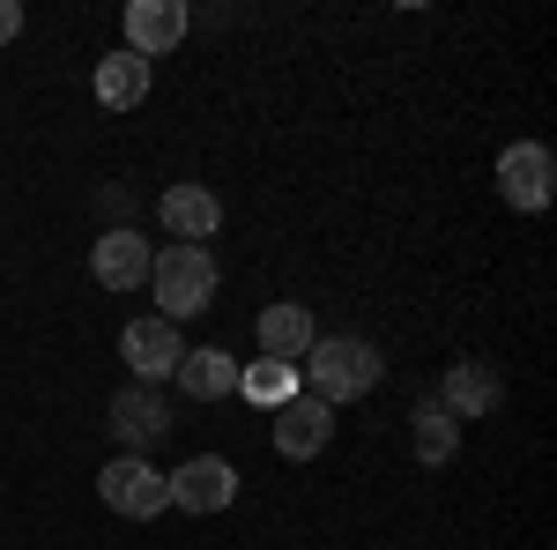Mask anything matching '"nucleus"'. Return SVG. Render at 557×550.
Wrapping results in <instances>:
<instances>
[{
	"instance_id": "5",
	"label": "nucleus",
	"mask_w": 557,
	"mask_h": 550,
	"mask_svg": "<svg viewBox=\"0 0 557 550\" xmlns=\"http://www.w3.org/2000/svg\"><path fill=\"white\" fill-rule=\"evenodd\" d=\"M120 357H127V372H134L141 387H157V380H172V372H178L186 342H178V328H172V320L141 313V320H127V335H120Z\"/></svg>"
},
{
	"instance_id": "11",
	"label": "nucleus",
	"mask_w": 557,
	"mask_h": 550,
	"mask_svg": "<svg viewBox=\"0 0 557 550\" xmlns=\"http://www.w3.org/2000/svg\"><path fill=\"white\" fill-rule=\"evenodd\" d=\"M112 439H120V447H127V454H141V447H157V439H164V431H172V410H164V394H157V387H120V394H112Z\"/></svg>"
},
{
	"instance_id": "2",
	"label": "nucleus",
	"mask_w": 557,
	"mask_h": 550,
	"mask_svg": "<svg viewBox=\"0 0 557 550\" xmlns=\"http://www.w3.org/2000/svg\"><path fill=\"white\" fill-rule=\"evenodd\" d=\"M149 291H157V320H194L201 305H215V254L209 246H164L149 254Z\"/></svg>"
},
{
	"instance_id": "3",
	"label": "nucleus",
	"mask_w": 557,
	"mask_h": 550,
	"mask_svg": "<svg viewBox=\"0 0 557 550\" xmlns=\"http://www.w3.org/2000/svg\"><path fill=\"white\" fill-rule=\"evenodd\" d=\"M97 499L120 513V521H157V513L172 506V491H164L157 462H141V454H120V462L97 468Z\"/></svg>"
},
{
	"instance_id": "1",
	"label": "nucleus",
	"mask_w": 557,
	"mask_h": 550,
	"mask_svg": "<svg viewBox=\"0 0 557 550\" xmlns=\"http://www.w3.org/2000/svg\"><path fill=\"white\" fill-rule=\"evenodd\" d=\"M380 372H386V365H380V350H372L364 335H320L312 350H305V394L327 402V410H335V402H357V394H372Z\"/></svg>"
},
{
	"instance_id": "6",
	"label": "nucleus",
	"mask_w": 557,
	"mask_h": 550,
	"mask_svg": "<svg viewBox=\"0 0 557 550\" xmlns=\"http://www.w3.org/2000/svg\"><path fill=\"white\" fill-rule=\"evenodd\" d=\"M164 491H172L178 513H223L238 499V468L223 462V454H201V462H186L164 476Z\"/></svg>"
},
{
	"instance_id": "14",
	"label": "nucleus",
	"mask_w": 557,
	"mask_h": 550,
	"mask_svg": "<svg viewBox=\"0 0 557 550\" xmlns=\"http://www.w3.org/2000/svg\"><path fill=\"white\" fill-rule=\"evenodd\" d=\"M172 380L186 387L194 402H223V394H238V357H231V350H215V342H209V350H186Z\"/></svg>"
},
{
	"instance_id": "16",
	"label": "nucleus",
	"mask_w": 557,
	"mask_h": 550,
	"mask_svg": "<svg viewBox=\"0 0 557 550\" xmlns=\"http://www.w3.org/2000/svg\"><path fill=\"white\" fill-rule=\"evenodd\" d=\"M409 439H417V462H424V468H446L454 454H461V424L438 410V394H424V402H417V417H409Z\"/></svg>"
},
{
	"instance_id": "15",
	"label": "nucleus",
	"mask_w": 557,
	"mask_h": 550,
	"mask_svg": "<svg viewBox=\"0 0 557 550\" xmlns=\"http://www.w3.org/2000/svg\"><path fill=\"white\" fill-rule=\"evenodd\" d=\"M141 97H149V60H134L127 45H120V52H104V60H97V105L134 112Z\"/></svg>"
},
{
	"instance_id": "17",
	"label": "nucleus",
	"mask_w": 557,
	"mask_h": 550,
	"mask_svg": "<svg viewBox=\"0 0 557 550\" xmlns=\"http://www.w3.org/2000/svg\"><path fill=\"white\" fill-rule=\"evenodd\" d=\"M238 394H246V402H260V410H283V402L298 394V365L253 357V365H238Z\"/></svg>"
},
{
	"instance_id": "10",
	"label": "nucleus",
	"mask_w": 557,
	"mask_h": 550,
	"mask_svg": "<svg viewBox=\"0 0 557 550\" xmlns=\"http://www.w3.org/2000/svg\"><path fill=\"white\" fill-rule=\"evenodd\" d=\"M120 23H127V52H134V60H164V52L194 30L186 0H134Z\"/></svg>"
},
{
	"instance_id": "18",
	"label": "nucleus",
	"mask_w": 557,
	"mask_h": 550,
	"mask_svg": "<svg viewBox=\"0 0 557 550\" xmlns=\"http://www.w3.org/2000/svg\"><path fill=\"white\" fill-rule=\"evenodd\" d=\"M15 30H23V8H15V0H0V45L15 38Z\"/></svg>"
},
{
	"instance_id": "9",
	"label": "nucleus",
	"mask_w": 557,
	"mask_h": 550,
	"mask_svg": "<svg viewBox=\"0 0 557 550\" xmlns=\"http://www.w3.org/2000/svg\"><path fill=\"white\" fill-rule=\"evenodd\" d=\"M89 276H97L104 291H141V283H149V239H141L134 223H112V231L89 246Z\"/></svg>"
},
{
	"instance_id": "7",
	"label": "nucleus",
	"mask_w": 557,
	"mask_h": 550,
	"mask_svg": "<svg viewBox=\"0 0 557 550\" xmlns=\"http://www.w3.org/2000/svg\"><path fill=\"white\" fill-rule=\"evenodd\" d=\"M327 439H335V410L312 402L298 387V394L275 410V454H283V462H312V454H327Z\"/></svg>"
},
{
	"instance_id": "12",
	"label": "nucleus",
	"mask_w": 557,
	"mask_h": 550,
	"mask_svg": "<svg viewBox=\"0 0 557 550\" xmlns=\"http://www.w3.org/2000/svg\"><path fill=\"white\" fill-rule=\"evenodd\" d=\"M506 402V387H498V372L483 365V357H454V372L438 380V410L454 424H469V417H491Z\"/></svg>"
},
{
	"instance_id": "8",
	"label": "nucleus",
	"mask_w": 557,
	"mask_h": 550,
	"mask_svg": "<svg viewBox=\"0 0 557 550\" xmlns=\"http://www.w3.org/2000/svg\"><path fill=\"white\" fill-rule=\"evenodd\" d=\"M157 216H164L172 246H201V239H215V231H223V201H215V186H194V179L164 186Z\"/></svg>"
},
{
	"instance_id": "13",
	"label": "nucleus",
	"mask_w": 557,
	"mask_h": 550,
	"mask_svg": "<svg viewBox=\"0 0 557 550\" xmlns=\"http://www.w3.org/2000/svg\"><path fill=\"white\" fill-rule=\"evenodd\" d=\"M253 335H260V357H275V365H298L305 350L320 342V320L305 313V305H268L253 320Z\"/></svg>"
},
{
	"instance_id": "4",
	"label": "nucleus",
	"mask_w": 557,
	"mask_h": 550,
	"mask_svg": "<svg viewBox=\"0 0 557 550\" xmlns=\"http://www.w3.org/2000/svg\"><path fill=\"white\" fill-rule=\"evenodd\" d=\"M498 194H506L520 216L550 209V194H557V157L543 149V142H513V149L498 157Z\"/></svg>"
}]
</instances>
